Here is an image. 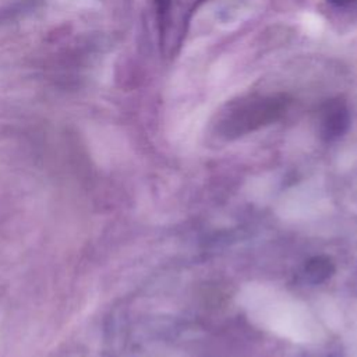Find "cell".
Here are the masks:
<instances>
[{
	"instance_id": "6da1fadb",
	"label": "cell",
	"mask_w": 357,
	"mask_h": 357,
	"mask_svg": "<svg viewBox=\"0 0 357 357\" xmlns=\"http://www.w3.org/2000/svg\"><path fill=\"white\" fill-rule=\"evenodd\" d=\"M287 107V99L279 95L252 93L226 105L218 128L225 137H238L279 119Z\"/></svg>"
},
{
	"instance_id": "7a4b0ae2",
	"label": "cell",
	"mask_w": 357,
	"mask_h": 357,
	"mask_svg": "<svg viewBox=\"0 0 357 357\" xmlns=\"http://www.w3.org/2000/svg\"><path fill=\"white\" fill-rule=\"evenodd\" d=\"M205 0H153L160 53L173 60L181 50L190 22Z\"/></svg>"
},
{
	"instance_id": "3957f363",
	"label": "cell",
	"mask_w": 357,
	"mask_h": 357,
	"mask_svg": "<svg viewBox=\"0 0 357 357\" xmlns=\"http://www.w3.org/2000/svg\"><path fill=\"white\" fill-rule=\"evenodd\" d=\"M322 134L328 139L337 138L344 132L349 126V110L340 99H333L328 102L321 114Z\"/></svg>"
},
{
	"instance_id": "277c9868",
	"label": "cell",
	"mask_w": 357,
	"mask_h": 357,
	"mask_svg": "<svg viewBox=\"0 0 357 357\" xmlns=\"http://www.w3.org/2000/svg\"><path fill=\"white\" fill-rule=\"evenodd\" d=\"M331 6L337 8H350L357 6V0H326Z\"/></svg>"
}]
</instances>
